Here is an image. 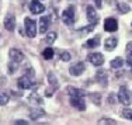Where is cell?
Instances as JSON below:
<instances>
[{
	"mask_svg": "<svg viewBox=\"0 0 132 125\" xmlns=\"http://www.w3.org/2000/svg\"><path fill=\"white\" fill-rule=\"evenodd\" d=\"M7 103H9V96L0 93V105H6Z\"/></svg>",
	"mask_w": 132,
	"mask_h": 125,
	"instance_id": "29",
	"label": "cell"
},
{
	"mask_svg": "<svg viewBox=\"0 0 132 125\" xmlns=\"http://www.w3.org/2000/svg\"><path fill=\"white\" fill-rule=\"evenodd\" d=\"M89 62L93 65V66H101L104 63V56L101 54H90L89 55Z\"/></svg>",
	"mask_w": 132,
	"mask_h": 125,
	"instance_id": "9",
	"label": "cell"
},
{
	"mask_svg": "<svg viewBox=\"0 0 132 125\" xmlns=\"http://www.w3.org/2000/svg\"><path fill=\"white\" fill-rule=\"evenodd\" d=\"M84 69H86V66H84L83 62H76V63H73L69 68V73L72 76H80V74H83Z\"/></svg>",
	"mask_w": 132,
	"mask_h": 125,
	"instance_id": "4",
	"label": "cell"
},
{
	"mask_svg": "<svg viewBox=\"0 0 132 125\" xmlns=\"http://www.w3.org/2000/svg\"><path fill=\"white\" fill-rule=\"evenodd\" d=\"M48 80H49V83H51V86H52V87L58 89L59 83H58V79H56V77L53 76V73H49V74H48Z\"/></svg>",
	"mask_w": 132,
	"mask_h": 125,
	"instance_id": "22",
	"label": "cell"
},
{
	"mask_svg": "<svg viewBox=\"0 0 132 125\" xmlns=\"http://www.w3.org/2000/svg\"><path fill=\"white\" fill-rule=\"evenodd\" d=\"M70 58H72V55L69 54V52H63V54L61 55V59L63 62H69V61H70Z\"/></svg>",
	"mask_w": 132,
	"mask_h": 125,
	"instance_id": "30",
	"label": "cell"
},
{
	"mask_svg": "<svg viewBox=\"0 0 132 125\" xmlns=\"http://www.w3.org/2000/svg\"><path fill=\"white\" fill-rule=\"evenodd\" d=\"M100 44V37H96L93 39H89L86 44H84V48H89V49H93V48H97Z\"/></svg>",
	"mask_w": 132,
	"mask_h": 125,
	"instance_id": "15",
	"label": "cell"
},
{
	"mask_svg": "<svg viewBox=\"0 0 132 125\" xmlns=\"http://www.w3.org/2000/svg\"><path fill=\"white\" fill-rule=\"evenodd\" d=\"M62 21L69 27H72L75 24V7L73 6H69L66 10H63V13H62Z\"/></svg>",
	"mask_w": 132,
	"mask_h": 125,
	"instance_id": "2",
	"label": "cell"
},
{
	"mask_svg": "<svg viewBox=\"0 0 132 125\" xmlns=\"http://www.w3.org/2000/svg\"><path fill=\"white\" fill-rule=\"evenodd\" d=\"M17 68H18V63H17V62L10 61V63H9V72H10V73H14V72L17 70Z\"/></svg>",
	"mask_w": 132,
	"mask_h": 125,
	"instance_id": "27",
	"label": "cell"
},
{
	"mask_svg": "<svg viewBox=\"0 0 132 125\" xmlns=\"http://www.w3.org/2000/svg\"><path fill=\"white\" fill-rule=\"evenodd\" d=\"M14 124H17V125H20V124H21V125H27L28 122H27V121H24V120H17Z\"/></svg>",
	"mask_w": 132,
	"mask_h": 125,
	"instance_id": "33",
	"label": "cell"
},
{
	"mask_svg": "<svg viewBox=\"0 0 132 125\" xmlns=\"http://www.w3.org/2000/svg\"><path fill=\"white\" fill-rule=\"evenodd\" d=\"M96 76H97V80H98L103 86H105V84H107V73H105V72L104 70H100Z\"/></svg>",
	"mask_w": 132,
	"mask_h": 125,
	"instance_id": "18",
	"label": "cell"
},
{
	"mask_svg": "<svg viewBox=\"0 0 132 125\" xmlns=\"http://www.w3.org/2000/svg\"><path fill=\"white\" fill-rule=\"evenodd\" d=\"M44 10H45V7L39 0H31L30 2V11L32 14H41L44 13Z\"/></svg>",
	"mask_w": 132,
	"mask_h": 125,
	"instance_id": "7",
	"label": "cell"
},
{
	"mask_svg": "<svg viewBox=\"0 0 132 125\" xmlns=\"http://www.w3.org/2000/svg\"><path fill=\"white\" fill-rule=\"evenodd\" d=\"M86 15H87V20H89L90 23H96L97 24L98 14H97V10L93 7V6H87L86 7Z\"/></svg>",
	"mask_w": 132,
	"mask_h": 125,
	"instance_id": "12",
	"label": "cell"
},
{
	"mask_svg": "<svg viewBox=\"0 0 132 125\" xmlns=\"http://www.w3.org/2000/svg\"><path fill=\"white\" fill-rule=\"evenodd\" d=\"M45 114V112H44V110H34L32 112H31V120H38L39 117H42V115Z\"/></svg>",
	"mask_w": 132,
	"mask_h": 125,
	"instance_id": "23",
	"label": "cell"
},
{
	"mask_svg": "<svg viewBox=\"0 0 132 125\" xmlns=\"http://www.w3.org/2000/svg\"><path fill=\"white\" fill-rule=\"evenodd\" d=\"M70 104L73 105L75 108H77L79 111L86 110V103H84V100H83V96H75V97H70Z\"/></svg>",
	"mask_w": 132,
	"mask_h": 125,
	"instance_id": "5",
	"label": "cell"
},
{
	"mask_svg": "<svg viewBox=\"0 0 132 125\" xmlns=\"http://www.w3.org/2000/svg\"><path fill=\"white\" fill-rule=\"evenodd\" d=\"M56 38H58V34L56 32H46L45 41H46V44H52L56 41Z\"/></svg>",
	"mask_w": 132,
	"mask_h": 125,
	"instance_id": "21",
	"label": "cell"
},
{
	"mask_svg": "<svg viewBox=\"0 0 132 125\" xmlns=\"http://www.w3.org/2000/svg\"><path fill=\"white\" fill-rule=\"evenodd\" d=\"M17 86H18V89H20V90L31 89V86H32V80L30 79L28 74H24V76H21L20 79L17 80Z\"/></svg>",
	"mask_w": 132,
	"mask_h": 125,
	"instance_id": "6",
	"label": "cell"
},
{
	"mask_svg": "<svg viewBox=\"0 0 132 125\" xmlns=\"http://www.w3.org/2000/svg\"><path fill=\"white\" fill-rule=\"evenodd\" d=\"M117 39L115 38H108L105 41V44H104V48L107 49V51H112V49H115L117 48Z\"/></svg>",
	"mask_w": 132,
	"mask_h": 125,
	"instance_id": "14",
	"label": "cell"
},
{
	"mask_svg": "<svg viewBox=\"0 0 132 125\" xmlns=\"http://www.w3.org/2000/svg\"><path fill=\"white\" fill-rule=\"evenodd\" d=\"M122 65H124V59L122 58H115L111 61V63H110V66L112 68V69H119V68H122Z\"/></svg>",
	"mask_w": 132,
	"mask_h": 125,
	"instance_id": "17",
	"label": "cell"
},
{
	"mask_svg": "<svg viewBox=\"0 0 132 125\" xmlns=\"http://www.w3.org/2000/svg\"><path fill=\"white\" fill-rule=\"evenodd\" d=\"M104 30L107 32H114L118 30V23L115 18H105L104 21Z\"/></svg>",
	"mask_w": 132,
	"mask_h": 125,
	"instance_id": "8",
	"label": "cell"
},
{
	"mask_svg": "<svg viewBox=\"0 0 132 125\" xmlns=\"http://www.w3.org/2000/svg\"><path fill=\"white\" fill-rule=\"evenodd\" d=\"M9 56H10V61L13 62H17V63H20V62H23L24 59V54L20 51V49H10V52H9Z\"/></svg>",
	"mask_w": 132,
	"mask_h": 125,
	"instance_id": "10",
	"label": "cell"
},
{
	"mask_svg": "<svg viewBox=\"0 0 132 125\" xmlns=\"http://www.w3.org/2000/svg\"><path fill=\"white\" fill-rule=\"evenodd\" d=\"M68 94H69V97H75V96H84V93L81 91V90L76 89V87H73V86H69L68 87Z\"/></svg>",
	"mask_w": 132,
	"mask_h": 125,
	"instance_id": "16",
	"label": "cell"
},
{
	"mask_svg": "<svg viewBox=\"0 0 132 125\" xmlns=\"http://www.w3.org/2000/svg\"><path fill=\"white\" fill-rule=\"evenodd\" d=\"M51 26V17L49 15H44L39 20V32H48V28Z\"/></svg>",
	"mask_w": 132,
	"mask_h": 125,
	"instance_id": "13",
	"label": "cell"
},
{
	"mask_svg": "<svg viewBox=\"0 0 132 125\" xmlns=\"http://www.w3.org/2000/svg\"><path fill=\"white\" fill-rule=\"evenodd\" d=\"M127 55H128V63L132 62V42H128L127 45Z\"/></svg>",
	"mask_w": 132,
	"mask_h": 125,
	"instance_id": "26",
	"label": "cell"
},
{
	"mask_svg": "<svg viewBox=\"0 0 132 125\" xmlns=\"http://www.w3.org/2000/svg\"><path fill=\"white\" fill-rule=\"evenodd\" d=\"M30 103L31 104H37V105H41L42 104V98L39 97L37 93H34V94H31L30 96Z\"/></svg>",
	"mask_w": 132,
	"mask_h": 125,
	"instance_id": "20",
	"label": "cell"
},
{
	"mask_svg": "<svg viewBox=\"0 0 132 125\" xmlns=\"http://www.w3.org/2000/svg\"><path fill=\"white\" fill-rule=\"evenodd\" d=\"M117 7H118V10H119V13H122V14H127L128 11L131 10L129 6H128L127 3H122V2H119V3H118Z\"/></svg>",
	"mask_w": 132,
	"mask_h": 125,
	"instance_id": "19",
	"label": "cell"
},
{
	"mask_svg": "<svg viewBox=\"0 0 132 125\" xmlns=\"http://www.w3.org/2000/svg\"><path fill=\"white\" fill-rule=\"evenodd\" d=\"M121 115L124 118H127V120H131L132 121V110H122Z\"/></svg>",
	"mask_w": 132,
	"mask_h": 125,
	"instance_id": "28",
	"label": "cell"
},
{
	"mask_svg": "<svg viewBox=\"0 0 132 125\" xmlns=\"http://www.w3.org/2000/svg\"><path fill=\"white\" fill-rule=\"evenodd\" d=\"M129 66H131V69H132V62H129Z\"/></svg>",
	"mask_w": 132,
	"mask_h": 125,
	"instance_id": "35",
	"label": "cell"
},
{
	"mask_svg": "<svg viewBox=\"0 0 132 125\" xmlns=\"http://www.w3.org/2000/svg\"><path fill=\"white\" fill-rule=\"evenodd\" d=\"M98 124H101V125H117V121L110 120V118H103V120L98 121Z\"/></svg>",
	"mask_w": 132,
	"mask_h": 125,
	"instance_id": "24",
	"label": "cell"
},
{
	"mask_svg": "<svg viewBox=\"0 0 132 125\" xmlns=\"http://www.w3.org/2000/svg\"><path fill=\"white\" fill-rule=\"evenodd\" d=\"M42 56H44V59H51L53 56V49L52 48H46L45 51L42 52Z\"/></svg>",
	"mask_w": 132,
	"mask_h": 125,
	"instance_id": "25",
	"label": "cell"
},
{
	"mask_svg": "<svg viewBox=\"0 0 132 125\" xmlns=\"http://www.w3.org/2000/svg\"><path fill=\"white\" fill-rule=\"evenodd\" d=\"M4 28L7 31H14L15 30V17L13 14H7L4 18Z\"/></svg>",
	"mask_w": 132,
	"mask_h": 125,
	"instance_id": "11",
	"label": "cell"
},
{
	"mask_svg": "<svg viewBox=\"0 0 132 125\" xmlns=\"http://www.w3.org/2000/svg\"><path fill=\"white\" fill-rule=\"evenodd\" d=\"M108 103H110V104H115V96L114 94H110L108 96Z\"/></svg>",
	"mask_w": 132,
	"mask_h": 125,
	"instance_id": "31",
	"label": "cell"
},
{
	"mask_svg": "<svg viewBox=\"0 0 132 125\" xmlns=\"http://www.w3.org/2000/svg\"><path fill=\"white\" fill-rule=\"evenodd\" d=\"M94 3H96L97 7H101L103 6V0H94Z\"/></svg>",
	"mask_w": 132,
	"mask_h": 125,
	"instance_id": "34",
	"label": "cell"
},
{
	"mask_svg": "<svg viewBox=\"0 0 132 125\" xmlns=\"http://www.w3.org/2000/svg\"><path fill=\"white\" fill-rule=\"evenodd\" d=\"M107 2H111V0H107Z\"/></svg>",
	"mask_w": 132,
	"mask_h": 125,
	"instance_id": "36",
	"label": "cell"
},
{
	"mask_svg": "<svg viewBox=\"0 0 132 125\" xmlns=\"http://www.w3.org/2000/svg\"><path fill=\"white\" fill-rule=\"evenodd\" d=\"M24 24H26V35L30 37V38H34V37L37 35V23L32 18L26 17Z\"/></svg>",
	"mask_w": 132,
	"mask_h": 125,
	"instance_id": "3",
	"label": "cell"
},
{
	"mask_svg": "<svg viewBox=\"0 0 132 125\" xmlns=\"http://www.w3.org/2000/svg\"><path fill=\"white\" fill-rule=\"evenodd\" d=\"M118 101L121 103L122 105H131L132 103V97H131V93L128 91V89L125 86L119 87V91H118Z\"/></svg>",
	"mask_w": 132,
	"mask_h": 125,
	"instance_id": "1",
	"label": "cell"
},
{
	"mask_svg": "<svg viewBox=\"0 0 132 125\" xmlns=\"http://www.w3.org/2000/svg\"><path fill=\"white\" fill-rule=\"evenodd\" d=\"M90 97L96 98V100H93V101L96 103V104H100V101H98V94H92V96H90Z\"/></svg>",
	"mask_w": 132,
	"mask_h": 125,
	"instance_id": "32",
	"label": "cell"
}]
</instances>
